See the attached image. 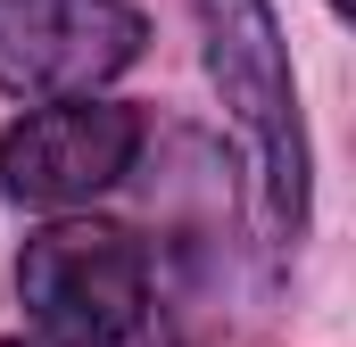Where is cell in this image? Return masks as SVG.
I'll use <instances>...</instances> for the list:
<instances>
[{"label":"cell","instance_id":"obj_4","mask_svg":"<svg viewBox=\"0 0 356 347\" xmlns=\"http://www.w3.org/2000/svg\"><path fill=\"white\" fill-rule=\"evenodd\" d=\"M141 50H149V17L133 0H0V91L8 99L99 91Z\"/></svg>","mask_w":356,"mask_h":347},{"label":"cell","instance_id":"obj_2","mask_svg":"<svg viewBox=\"0 0 356 347\" xmlns=\"http://www.w3.org/2000/svg\"><path fill=\"white\" fill-rule=\"evenodd\" d=\"M17 298L25 314L67 347H116L141 331L149 314V248L124 223L99 215H67L50 232L25 240L17 257Z\"/></svg>","mask_w":356,"mask_h":347},{"label":"cell","instance_id":"obj_3","mask_svg":"<svg viewBox=\"0 0 356 347\" xmlns=\"http://www.w3.org/2000/svg\"><path fill=\"white\" fill-rule=\"evenodd\" d=\"M141 141H149L141 108L75 91V99L33 108V116H17L0 133V190L17 207H83V198L116 190L133 174Z\"/></svg>","mask_w":356,"mask_h":347},{"label":"cell","instance_id":"obj_1","mask_svg":"<svg viewBox=\"0 0 356 347\" xmlns=\"http://www.w3.org/2000/svg\"><path fill=\"white\" fill-rule=\"evenodd\" d=\"M199 42H207V83L224 99L249 182H257V232L273 257L307 240L315 207V158H307V116H298V75L273 0H199Z\"/></svg>","mask_w":356,"mask_h":347},{"label":"cell","instance_id":"obj_5","mask_svg":"<svg viewBox=\"0 0 356 347\" xmlns=\"http://www.w3.org/2000/svg\"><path fill=\"white\" fill-rule=\"evenodd\" d=\"M0 347H67V339H0Z\"/></svg>","mask_w":356,"mask_h":347},{"label":"cell","instance_id":"obj_6","mask_svg":"<svg viewBox=\"0 0 356 347\" xmlns=\"http://www.w3.org/2000/svg\"><path fill=\"white\" fill-rule=\"evenodd\" d=\"M332 8H340V17H348V8H356V0H332Z\"/></svg>","mask_w":356,"mask_h":347}]
</instances>
